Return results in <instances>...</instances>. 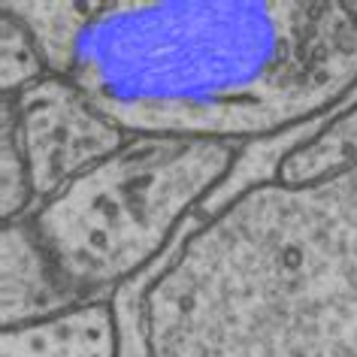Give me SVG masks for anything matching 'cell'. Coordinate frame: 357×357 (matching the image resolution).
<instances>
[{
  "instance_id": "2",
  "label": "cell",
  "mask_w": 357,
  "mask_h": 357,
  "mask_svg": "<svg viewBox=\"0 0 357 357\" xmlns=\"http://www.w3.org/2000/svg\"><path fill=\"white\" fill-rule=\"evenodd\" d=\"M139 318L146 357H357V167L243 188L178 245Z\"/></svg>"
},
{
  "instance_id": "6",
  "label": "cell",
  "mask_w": 357,
  "mask_h": 357,
  "mask_svg": "<svg viewBox=\"0 0 357 357\" xmlns=\"http://www.w3.org/2000/svg\"><path fill=\"white\" fill-rule=\"evenodd\" d=\"M79 300L43 252L31 221L3 225V327H19L70 309Z\"/></svg>"
},
{
  "instance_id": "7",
  "label": "cell",
  "mask_w": 357,
  "mask_h": 357,
  "mask_svg": "<svg viewBox=\"0 0 357 357\" xmlns=\"http://www.w3.org/2000/svg\"><path fill=\"white\" fill-rule=\"evenodd\" d=\"M357 167V103L330 119L315 137L297 142L279 160L275 176L282 185H312Z\"/></svg>"
},
{
  "instance_id": "1",
  "label": "cell",
  "mask_w": 357,
  "mask_h": 357,
  "mask_svg": "<svg viewBox=\"0 0 357 357\" xmlns=\"http://www.w3.org/2000/svg\"><path fill=\"white\" fill-rule=\"evenodd\" d=\"M55 76L137 137L236 142L315 119L357 85V6L336 0L3 3Z\"/></svg>"
},
{
  "instance_id": "3",
  "label": "cell",
  "mask_w": 357,
  "mask_h": 357,
  "mask_svg": "<svg viewBox=\"0 0 357 357\" xmlns=\"http://www.w3.org/2000/svg\"><path fill=\"white\" fill-rule=\"evenodd\" d=\"M236 158L230 142L130 137L28 221L67 288L85 300L155 261L185 215L230 176Z\"/></svg>"
},
{
  "instance_id": "8",
  "label": "cell",
  "mask_w": 357,
  "mask_h": 357,
  "mask_svg": "<svg viewBox=\"0 0 357 357\" xmlns=\"http://www.w3.org/2000/svg\"><path fill=\"white\" fill-rule=\"evenodd\" d=\"M0 40H3L0 43V91L3 97L19 94L52 73L33 33L6 10L0 15Z\"/></svg>"
},
{
  "instance_id": "4",
  "label": "cell",
  "mask_w": 357,
  "mask_h": 357,
  "mask_svg": "<svg viewBox=\"0 0 357 357\" xmlns=\"http://www.w3.org/2000/svg\"><path fill=\"white\" fill-rule=\"evenodd\" d=\"M3 121L15 130L28 164L33 212L130 139L70 79L55 73L3 97Z\"/></svg>"
},
{
  "instance_id": "5",
  "label": "cell",
  "mask_w": 357,
  "mask_h": 357,
  "mask_svg": "<svg viewBox=\"0 0 357 357\" xmlns=\"http://www.w3.org/2000/svg\"><path fill=\"white\" fill-rule=\"evenodd\" d=\"M119 345L112 306L85 300L31 324L3 327L0 357H119Z\"/></svg>"
}]
</instances>
